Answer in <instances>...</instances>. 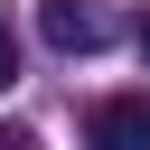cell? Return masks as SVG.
Masks as SVG:
<instances>
[{
    "label": "cell",
    "mask_w": 150,
    "mask_h": 150,
    "mask_svg": "<svg viewBox=\"0 0 150 150\" xmlns=\"http://www.w3.org/2000/svg\"><path fill=\"white\" fill-rule=\"evenodd\" d=\"M141 56H150V28H141Z\"/></svg>",
    "instance_id": "cell-5"
},
{
    "label": "cell",
    "mask_w": 150,
    "mask_h": 150,
    "mask_svg": "<svg viewBox=\"0 0 150 150\" xmlns=\"http://www.w3.org/2000/svg\"><path fill=\"white\" fill-rule=\"evenodd\" d=\"M0 150H38V141H28V131H0Z\"/></svg>",
    "instance_id": "cell-4"
},
{
    "label": "cell",
    "mask_w": 150,
    "mask_h": 150,
    "mask_svg": "<svg viewBox=\"0 0 150 150\" xmlns=\"http://www.w3.org/2000/svg\"><path fill=\"white\" fill-rule=\"evenodd\" d=\"M19 84V38H9V19H0V94Z\"/></svg>",
    "instance_id": "cell-3"
},
{
    "label": "cell",
    "mask_w": 150,
    "mask_h": 150,
    "mask_svg": "<svg viewBox=\"0 0 150 150\" xmlns=\"http://www.w3.org/2000/svg\"><path fill=\"white\" fill-rule=\"evenodd\" d=\"M84 150H150V94H103L84 112Z\"/></svg>",
    "instance_id": "cell-2"
},
{
    "label": "cell",
    "mask_w": 150,
    "mask_h": 150,
    "mask_svg": "<svg viewBox=\"0 0 150 150\" xmlns=\"http://www.w3.org/2000/svg\"><path fill=\"white\" fill-rule=\"evenodd\" d=\"M38 28H47L56 56H94V47H112V9H103V0H38Z\"/></svg>",
    "instance_id": "cell-1"
}]
</instances>
